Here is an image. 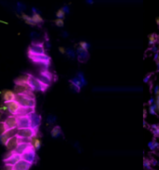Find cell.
<instances>
[{
	"label": "cell",
	"mask_w": 159,
	"mask_h": 170,
	"mask_svg": "<svg viewBox=\"0 0 159 170\" xmlns=\"http://www.w3.org/2000/svg\"><path fill=\"white\" fill-rule=\"evenodd\" d=\"M21 160H22V155L16 153V152L14 151L9 158L4 159L3 161H4V164L5 165H9L13 166V165H15L17 163H18L19 161H21Z\"/></svg>",
	"instance_id": "11"
},
{
	"label": "cell",
	"mask_w": 159,
	"mask_h": 170,
	"mask_svg": "<svg viewBox=\"0 0 159 170\" xmlns=\"http://www.w3.org/2000/svg\"><path fill=\"white\" fill-rule=\"evenodd\" d=\"M28 84L31 88L32 91H40L44 92L47 89V85H45L41 80H40L38 78H36L34 76L29 75V79H28Z\"/></svg>",
	"instance_id": "2"
},
{
	"label": "cell",
	"mask_w": 159,
	"mask_h": 170,
	"mask_svg": "<svg viewBox=\"0 0 159 170\" xmlns=\"http://www.w3.org/2000/svg\"><path fill=\"white\" fill-rule=\"evenodd\" d=\"M31 165H32V164H30V163H28L22 159V160L19 161L15 165H13L12 170H29Z\"/></svg>",
	"instance_id": "14"
},
{
	"label": "cell",
	"mask_w": 159,
	"mask_h": 170,
	"mask_svg": "<svg viewBox=\"0 0 159 170\" xmlns=\"http://www.w3.org/2000/svg\"><path fill=\"white\" fill-rule=\"evenodd\" d=\"M4 104L7 106V108H8V111L11 115H17V113H18V111L21 108V105L16 100L7 102V103H4Z\"/></svg>",
	"instance_id": "8"
},
{
	"label": "cell",
	"mask_w": 159,
	"mask_h": 170,
	"mask_svg": "<svg viewBox=\"0 0 159 170\" xmlns=\"http://www.w3.org/2000/svg\"><path fill=\"white\" fill-rule=\"evenodd\" d=\"M2 97H3V101H4V103H7V102H10V101H15L16 94L14 93V91L7 90L5 92H3Z\"/></svg>",
	"instance_id": "13"
},
{
	"label": "cell",
	"mask_w": 159,
	"mask_h": 170,
	"mask_svg": "<svg viewBox=\"0 0 159 170\" xmlns=\"http://www.w3.org/2000/svg\"><path fill=\"white\" fill-rule=\"evenodd\" d=\"M32 146L34 147V149L36 151L40 150V148L41 146V141L40 139H37V137H34L33 139H32Z\"/></svg>",
	"instance_id": "21"
},
{
	"label": "cell",
	"mask_w": 159,
	"mask_h": 170,
	"mask_svg": "<svg viewBox=\"0 0 159 170\" xmlns=\"http://www.w3.org/2000/svg\"><path fill=\"white\" fill-rule=\"evenodd\" d=\"M45 49L42 43H33L30 45L28 54H44Z\"/></svg>",
	"instance_id": "7"
},
{
	"label": "cell",
	"mask_w": 159,
	"mask_h": 170,
	"mask_svg": "<svg viewBox=\"0 0 159 170\" xmlns=\"http://www.w3.org/2000/svg\"><path fill=\"white\" fill-rule=\"evenodd\" d=\"M22 159L30 163V164H33L35 162V159H36V150L33 146H31L23 154H22Z\"/></svg>",
	"instance_id": "6"
},
{
	"label": "cell",
	"mask_w": 159,
	"mask_h": 170,
	"mask_svg": "<svg viewBox=\"0 0 159 170\" xmlns=\"http://www.w3.org/2000/svg\"><path fill=\"white\" fill-rule=\"evenodd\" d=\"M59 51L62 52V54H65V49L64 48H59Z\"/></svg>",
	"instance_id": "29"
},
{
	"label": "cell",
	"mask_w": 159,
	"mask_h": 170,
	"mask_svg": "<svg viewBox=\"0 0 159 170\" xmlns=\"http://www.w3.org/2000/svg\"><path fill=\"white\" fill-rule=\"evenodd\" d=\"M80 49L82 50V51L87 52V49H88V44L86 43V42H81V43H80Z\"/></svg>",
	"instance_id": "26"
},
{
	"label": "cell",
	"mask_w": 159,
	"mask_h": 170,
	"mask_svg": "<svg viewBox=\"0 0 159 170\" xmlns=\"http://www.w3.org/2000/svg\"><path fill=\"white\" fill-rule=\"evenodd\" d=\"M31 146H32V143H31V144H29V143H19L18 146H17L15 150H14V151H15L16 153L22 155V154H23L24 152H25Z\"/></svg>",
	"instance_id": "16"
},
{
	"label": "cell",
	"mask_w": 159,
	"mask_h": 170,
	"mask_svg": "<svg viewBox=\"0 0 159 170\" xmlns=\"http://www.w3.org/2000/svg\"><path fill=\"white\" fill-rule=\"evenodd\" d=\"M22 19L27 24H29V25H32V26H34V25H36V23H35L34 22H33V20H32V17H30V16H28L27 14H25V13H22Z\"/></svg>",
	"instance_id": "19"
},
{
	"label": "cell",
	"mask_w": 159,
	"mask_h": 170,
	"mask_svg": "<svg viewBox=\"0 0 159 170\" xmlns=\"http://www.w3.org/2000/svg\"><path fill=\"white\" fill-rule=\"evenodd\" d=\"M30 120H31V127L38 130V127L40 123V116L34 112L30 115Z\"/></svg>",
	"instance_id": "17"
},
{
	"label": "cell",
	"mask_w": 159,
	"mask_h": 170,
	"mask_svg": "<svg viewBox=\"0 0 159 170\" xmlns=\"http://www.w3.org/2000/svg\"><path fill=\"white\" fill-rule=\"evenodd\" d=\"M149 39H150V44H154L155 40H156V37H155V35H151Z\"/></svg>",
	"instance_id": "28"
},
{
	"label": "cell",
	"mask_w": 159,
	"mask_h": 170,
	"mask_svg": "<svg viewBox=\"0 0 159 170\" xmlns=\"http://www.w3.org/2000/svg\"><path fill=\"white\" fill-rule=\"evenodd\" d=\"M18 117V129L31 127V120L29 116H17Z\"/></svg>",
	"instance_id": "9"
},
{
	"label": "cell",
	"mask_w": 159,
	"mask_h": 170,
	"mask_svg": "<svg viewBox=\"0 0 159 170\" xmlns=\"http://www.w3.org/2000/svg\"><path fill=\"white\" fill-rule=\"evenodd\" d=\"M36 135H37V129H34L32 127L18 129V132H17V137H25V139H34V137H36Z\"/></svg>",
	"instance_id": "4"
},
{
	"label": "cell",
	"mask_w": 159,
	"mask_h": 170,
	"mask_svg": "<svg viewBox=\"0 0 159 170\" xmlns=\"http://www.w3.org/2000/svg\"><path fill=\"white\" fill-rule=\"evenodd\" d=\"M60 134H61V128H60L59 126H54L51 132V135L52 137H57Z\"/></svg>",
	"instance_id": "22"
},
{
	"label": "cell",
	"mask_w": 159,
	"mask_h": 170,
	"mask_svg": "<svg viewBox=\"0 0 159 170\" xmlns=\"http://www.w3.org/2000/svg\"><path fill=\"white\" fill-rule=\"evenodd\" d=\"M3 94V92H2V91H0V94Z\"/></svg>",
	"instance_id": "31"
},
{
	"label": "cell",
	"mask_w": 159,
	"mask_h": 170,
	"mask_svg": "<svg viewBox=\"0 0 159 170\" xmlns=\"http://www.w3.org/2000/svg\"><path fill=\"white\" fill-rule=\"evenodd\" d=\"M24 9H25V6H24L23 3H17V10H18V11L23 12Z\"/></svg>",
	"instance_id": "25"
},
{
	"label": "cell",
	"mask_w": 159,
	"mask_h": 170,
	"mask_svg": "<svg viewBox=\"0 0 159 170\" xmlns=\"http://www.w3.org/2000/svg\"><path fill=\"white\" fill-rule=\"evenodd\" d=\"M38 79H40V80H41L45 85L49 86L52 82V75L49 71H47V70H42L40 74V76H38Z\"/></svg>",
	"instance_id": "12"
},
{
	"label": "cell",
	"mask_w": 159,
	"mask_h": 170,
	"mask_svg": "<svg viewBox=\"0 0 159 170\" xmlns=\"http://www.w3.org/2000/svg\"><path fill=\"white\" fill-rule=\"evenodd\" d=\"M0 23H5V24H8V23H7V22H5V21H1V20H0Z\"/></svg>",
	"instance_id": "30"
},
{
	"label": "cell",
	"mask_w": 159,
	"mask_h": 170,
	"mask_svg": "<svg viewBox=\"0 0 159 170\" xmlns=\"http://www.w3.org/2000/svg\"><path fill=\"white\" fill-rule=\"evenodd\" d=\"M157 23L159 24V19H157Z\"/></svg>",
	"instance_id": "32"
},
{
	"label": "cell",
	"mask_w": 159,
	"mask_h": 170,
	"mask_svg": "<svg viewBox=\"0 0 159 170\" xmlns=\"http://www.w3.org/2000/svg\"><path fill=\"white\" fill-rule=\"evenodd\" d=\"M30 59L36 64H40V65H43L44 66H48L50 64V57L44 54H28Z\"/></svg>",
	"instance_id": "3"
},
{
	"label": "cell",
	"mask_w": 159,
	"mask_h": 170,
	"mask_svg": "<svg viewBox=\"0 0 159 170\" xmlns=\"http://www.w3.org/2000/svg\"><path fill=\"white\" fill-rule=\"evenodd\" d=\"M54 23H55V24L58 27H63L64 26V21H63V19H56L54 21Z\"/></svg>",
	"instance_id": "27"
},
{
	"label": "cell",
	"mask_w": 159,
	"mask_h": 170,
	"mask_svg": "<svg viewBox=\"0 0 159 170\" xmlns=\"http://www.w3.org/2000/svg\"><path fill=\"white\" fill-rule=\"evenodd\" d=\"M31 17H32L33 22L36 24H40V23H43V19H42V17L38 13H33V15H32Z\"/></svg>",
	"instance_id": "20"
},
{
	"label": "cell",
	"mask_w": 159,
	"mask_h": 170,
	"mask_svg": "<svg viewBox=\"0 0 159 170\" xmlns=\"http://www.w3.org/2000/svg\"><path fill=\"white\" fill-rule=\"evenodd\" d=\"M35 108H24V107H21L20 110L18 111L16 116H29L32 113L35 112Z\"/></svg>",
	"instance_id": "18"
},
{
	"label": "cell",
	"mask_w": 159,
	"mask_h": 170,
	"mask_svg": "<svg viewBox=\"0 0 159 170\" xmlns=\"http://www.w3.org/2000/svg\"><path fill=\"white\" fill-rule=\"evenodd\" d=\"M17 132H18V128L9 129L4 134L0 135V143L5 146V145L7 144V142H8L10 139H12L13 137L17 136Z\"/></svg>",
	"instance_id": "5"
},
{
	"label": "cell",
	"mask_w": 159,
	"mask_h": 170,
	"mask_svg": "<svg viewBox=\"0 0 159 170\" xmlns=\"http://www.w3.org/2000/svg\"><path fill=\"white\" fill-rule=\"evenodd\" d=\"M65 9H59L57 13H56V17H57V19H63V17L65 16Z\"/></svg>",
	"instance_id": "24"
},
{
	"label": "cell",
	"mask_w": 159,
	"mask_h": 170,
	"mask_svg": "<svg viewBox=\"0 0 159 170\" xmlns=\"http://www.w3.org/2000/svg\"><path fill=\"white\" fill-rule=\"evenodd\" d=\"M15 100L21 105V107L24 108H35L36 106V100L32 91L27 92L25 94H16Z\"/></svg>",
	"instance_id": "1"
},
{
	"label": "cell",
	"mask_w": 159,
	"mask_h": 170,
	"mask_svg": "<svg viewBox=\"0 0 159 170\" xmlns=\"http://www.w3.org/2000/svg\"><path fill=\"white\" fill-rule=\"evenodd\" d=\"M8 130H9L8 126L6 125V123H5L4 122H0V135L4 134V133L7 132Z\"/></svg>",
	"instance_id": "23"
},
{
	"label": "cell",
	"mask_w": 159,
	"mask_h": 170,
	"mask_svg": "<svg viewBox=\"0 0 159 170\" xmlns=\"http://www.w3.org/2000/svg\"><path fill=\"white\" fill-rule=\"evenodd\" d=\"M6 125L8 126L9 129H15L18 128V117L16 115H10L7 117L4 121Z\"/></svg>",
	"instance_id": "10"
},
{
	"label": "cell",
	"mask_w": 159,
	"mask_h": 170,
	"mask_svg": "<svg viewBox=\"0 0 159 170\" xmlns=\"http://www.w3.org/2000/svg\"><path fill=\"white\" fill-rule=\"evenodd\" d=\"M18 144H19L18 137L15 136V137H13L12 139H10L8 142H7V144L5 145V146L9 151H14L16 149V147L18 146Z\"/></svg>",
	"instance_id": "15"
}]
</instances>
